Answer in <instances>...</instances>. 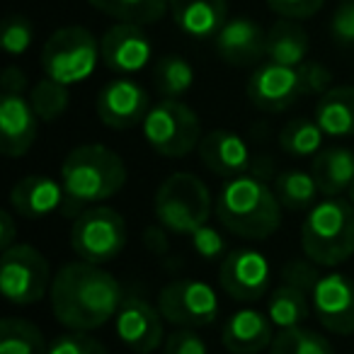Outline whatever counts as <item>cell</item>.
<instances>
[{
	"instance_id": "obj_43",
	"label": "cell",
	"mask_w": 354,
	"mask_h": 354,
	"mask_svg": "<svg viewBox=\"0 0 354 354\" xmlns=\"http://www.w3.org/2000/svg\"><path fill=\"white\" fill-rule=\"evenodd\" d=\"M17 243V223L10 212H0V250H8Z\"/></svg>"
},
{
	"instance_id": "obj_39",
	"label": "cell",
	"mask_w": 354,
	"mask_h": 354,
	"mask_svg": "<svg viewBox=\"0 0 354 354\" xmlns=\"http://www.w3.org/2000/svg\"><path fill=\"white\" fill-rule=\"evenodd\" d=\"M330 32L337 44L354 46V0H339L330 20Z\"/></svg>"
},
{
	"instance_id": "obj_38",
	"label": "cell",
	"mask_w": 354,
	"mask_h": 354,
	"mask_svg": "<svg viewBox=\"0 0 354 354\" xmlns=\"http://www.w3.org/2000/svg\"><path fill=\"white\" fill-rule=\"evenodd\" d=\"M162 354H209V347L192 328H177L165 337Z\"/></svg>"
},
{
	"instance_id": "obj_35",
	"label": "cell",
	"mask_w": 354,
	"mask_h": 354,
	"mask_svg": "<svg viewBox=\"0 0 354 354\" xmlns=\"http://www.w3.org/2000/svg\"><path fill=\"white\" fill-rule=\"evenodd\" d=\"M46 354H109V352L97 337H93L88 333H80V330H71V333L59 335L49 344V352Z\"/></svg>"
},
{
	"instance_id": "obj_1",
	"label": "cell",
	"mask_w": 354,
	"mask_h": 354,
	"mask_svg": "<svg viewBox=\"0 0 354 354\" xmlns=\"http://www.w3.org/2000/svg\"><path fill=\"white\" fill-rule=\"evenodd\" d=\"M51 313L64 328L90 333L117 315L124 301L122 286L95 262H68L51 279Z\"/></svg>"
},
{
	"instance_id": "obj_5",
	"label": "cell",
	"mask_w": 354,
	"mask_h": 354,
	"mask_svg": "<svg viewBox=\"0 0 354 354\" xmlns=\"http://www.w3.org/2000/svg\"><path fill=\"white\" fill-rule=\"evenodd\" d=\"M214 199L207 185L192 172H172L160 183L153 199L156 221L177 236H192L209 223Z\"/></svg>"
},
{
	"instance_id": "obj_31",
	"label": "cell",
	"mask_w": 354,
	"mask_h": 354,
	"mask_svg": "<svg viewBox=\"0 0 354 354\" xmlns=\"http://www.w3.org/2000/svg\"><path fill=\"white\" fill-rule=\"evenodd\" d=\"M323 129L318 127L315 119H291L281 127L279 131V146L284 153L294 158H308L315 156L323 146Z\"/></svg>"
},
{
	"instance_id": "obj_10",
	"label": "cell",
	"mask_w": 354,
	"mask_h": 354,
	"mask_svg": "<svg viewBox=\"0 0 354 354\" xmlns=\"http://www.w3.org/2000/svg\"><path fill=\"white\" fill-rule=\"evenodd\" d=\"M158 310L172 328H207L218 315V296L202 279H175L158 294Z\"/></svg>"
},
{
	"instance_id": "obj_21",
	"label": "cell",
	"mask_w": 354,
	"mask_h": 354,
	"mask_svg": "<svg viewBox=\"0 0 354 354\" xmlns=\"http://www.w3.org/2000/svg\"><path fill=\"white\" fill-rule=\"evenodd\" d=\"M167 12L183 35L192 39H214L228 20L226 0H167Z\"/></svg>"
},
{
	"instance_id": "obj_16",
	"label": "cell",
	"mask_w": 354,
	"mask_h": 354,
	"mask_svg": "<svg viewBox=\"0 0 354 354\" xmlns=\"http://www.w3.org/2000/svg\"><path fill=\"white\" fill-rule=\"evenodd\" d=\"M100 56L109 71L122 75H131L151 64L153 44L141 25L117 22L100 39Z\"/></svg>"
},
{
	"instance_id": "obj_37",
	"label": "cell",
	"mask_w": 354,
	"mask_h": 354,
	"mask_svg": "<svg viewBox=\"0 0 354 354\" xmlns=\"http://www.w3.org/2000/svg\"><path fill=\"white\" fill-rule=\"evenodd\" d=\"M320 272H318V265L308 257H296V260H289L281 270V281L286 284H294V286H301L310 294L313 286L318 284L320 279Z\"/></svg>"
},
{
	"instance_id": "obj_42",
	"label": "cell",
	"mask_w": 354,
	"mask_h": 354,
	"mask_svg": "<svg viewBox=\"0 0 354 354\" xmlns=\"http://www.w3.org/2000/svg\"><path fill=\"white\" fill-rule=\"evenodd\" d=\"M0 88H3V93H25L27 75L17 66H8L0 75Z\"/></svg>"
},
{
	"instance_id": "obj_13",
	"label": "cell",
	"mask_w": 354,
	"mask_h": 354,
	"mask_svg": "<svg viewBox=\"0 0 354 354\" xmlns=\"http://www.w3.org/2000/svg\"><path fill=\"white\" fill-rule=\"evenodd\" d=\"M162 313L158 306L148 304L141 296H124L117 315H114V330L117 337L136 354H151L165 342L162 330Z\"/></svg>"
},
{
	"instance_id": "obj_27",
	"label": "cell",
	"mask_w": 354,
	"mask_h": 354,
	"mask_svg": "<svg viewBox=\"0 0 354 354\" xmlns=\"http://www.w3.org/2000/svg\"><path fill=\"white\" fill-rule=\"evenodd\" d=\"M274 194L279 199L281 209L286 212H308L315 207L320 189L315 185V177L306 170H284L274 180Z\"/></svg>"
},
{
	"instance_id": "obj_36",
	"label": "cell",
	"mask_w": 354,
	"mask_h": 354,
	"mask_svg": "<svg viewBox=\"0 0 354 354\" xmlns=\"http://www.w3.org/2000/svg\"><path fill=\"white\" fill-rule=\"evenodd\" d=\"M189 241H192L194 252H197V255L202 257V260H207V262L223 260V257L228 255L223 236L214 226H209V223H204L202 228H197V231L189 236Z\"/></svg>"
},
{
	"instance_id": "obj_28",
	"label": "cell",
	"mask_w": 354,
	"mask_h": 354,
	"mask_svg": "<svg viewBox=\"0 0 354 354\" xmlns=\"http://www.w3.org/2000/svg\"><path fill=\"white\" fill-rule=\"evenodd\" d=\"M88 3L117 22H131L141 27L160 22L167 15V0H88Z\"/></svg>"
},
{
	"instance_id": "obj_34",
	"label": "cell",
	"mask_w": 354,
	"mask_h": 354,
	"mask_svg": "<svg viewBox=\"0 0 354 354\" xmlns=\"http://www.w3.org/2000/svg\"><path fill=\"white\" fill-rule=\"evenodd\" d=\"M32 39H35V32H32V25L25 15L6 17L3 30H0V44H3L6 54L22 56L32 46Z\"/></svg>"
},
{
	"instance_id": "obj_22",
	"label": "cell",
	"mask_w": 354,
	"mask_h": 354,
	"mask_svg": "<svg viewBox=\"0 0 354 354\" xmlns=\"http://www.w3.org/2000/svg\"><path fill=\"white\" fill-rule=\"evenodd\" d=\"M274 323L270 315L255 308H241L226 320L221 342L231 354H260L274 339Z\"/></svg>"
},
{
	"instance_id": "obj_14",
	"label": "cell",
	"mask_w": 354,
	"mask_h": 354,
	"mask_svg": "<svg viewBox=\"0 0 354 354\" xmlns=\"http://www.w3.org/2000/svg\"><path fill=\"white\" fill-rule=\"evenodd\" d=\"M151 97L138 83L129 78H114L97 93L95 109H97L100 122L107 129H133L143 124L148 109H151Z\"/></svg>"
},
{
	"instance_id": "obj_44",
	"label": "cell",
	"mask_w": 354,
	"mask_h": 354,
	"mask_svg": "<svg viewBox=\"0 0 354 354\" xmlns=\"http://www.w3.org/2000/svg\"><path fill=\"white\" fill-rule=\"evenodd\" d=\"M347 194H349V197H347V199H349V202H352V204H354V183H352V185H349Z\"/></svg>"
},
{
	"instance_id": "obj_15",
	"label": "cell",
	"mask_w": 354,
	"mask_h": 354,
	"mask_svg": "<svg viewBox=\"0 0 354 354\" xmlns=\"http://www.w3.org/2000/svg\"><path fill=\"white\" fill-rule=\"evenodd\" d=\"M310 306L325 330L335 335L354 333V281L339 272H330L318 279L310 291Z\"/></svg>"
},
{
	"instance_id": "obj_26",
	"label": "cell",
	"mask_w": 354,
	"mask_h": 354,
	"mask_svg": "<svg viewBox=\"0 0 354 354\" xmlns=\"http://www.w3.org/2000/svg\"><path fill=\"white\" fill-rule=\"evenodd\" d=\"M308 313H310L308 291L301 289V286L281 281V284L270 294V299H267V315H270L272 323H274L279 330L304 325V320L308 318Z\"/></svg>"
},
{
	"instance_id": "obj_30",
	"label": "cell",
	"mask_w": 354,
	"mask_h": 354,
	"mask_svg": "<svg viewBox=\"0 0 354 354\" xmlns=\"http://www.w3.org/2000/svg\"><path fill=\"white\" fill-rule=\"evenodd\" d=\"M44 333L25 318H3L0 323V354H46Z\"/></svg>"
},
{
	"instance_id": "obj_33",
	"label": "cell",
	"mask_w": 354,
	"mask_h": 354,
	"mask_svg": "<svg viewBox=\"0 0 354 354\" xmlns=\"http://www.w3.org/2000/svg\"><path fill=\"white\" fill-rule=\"evenodd\" d=\"M30 102L35 107L37 117L41 119L44 124L56 122L59 117H64V112L68 109L71 102V93H68V85L64 83H56L51 78H41L32 85L30 90Z\"/></svg>"
},
{
	"instance_id": "obj_29",
	"label": "cell",
	"mask_w": 354,
	"mask_h": 354,
	"mask_svg": "<svg viewBox=\"0 0 354 354\" xmlns=\"http://www.w3.org/2000/svg\"><path fill=\"white\" fill-rule=\"evenodd\" d=\"M153 85L165 100H180L185 93L192 90L194 68L183 56H160L153 66Z\"/></svg>"
},
{
	"instance_id": "obj_24",
	"label": "cell",
	"mask_w": 354,
	"mask_h": 354,
	"mask_svg": "<svg viewBox=\"0 0 354 354\" xmlns=\"http://www.w3.org/2000/svg\"><path fill=\"white\" fill-rule=\"evenodd\" d=\"M313 119L325 136L347 138L354 136V88L337 85L318 97Z\"/></svg>"
},
{
	"instance_id": "obj_8",
	"label": "cell",
	"mask_w": 354,
	"mask_h": 354,
	"mask_svg": "<svg viewBox=\"0 0 354 354\" xmlns=\"http://www.w3.org/2000/svg\"><path fill=\"white\" fill-rule=\"evenodd\" d=\"M124 245H127V223L117 209L95 204L75 214L71 226V248L80 260L107 265L117 260Z\"/></svg>"
},
{
	"instance_id": "obj_32",
	"label": "cell",
	"mask_w": 354,
	"mask_h": 354,
	"mask_svg": "<svg viewBox=\"0 0 354 354\" xmlns=\"http://www.w3.org/2000/svg\"><path fill=\"white\" fill-rule=\"evenodd\" d=\"M270 354H335V347L320 333L296 325V328H286L274 335Z\"/></svg>"
},
{
	"instance_id": "obj_20",
	"label": "cell",
	"mask_w": 354,
	"mask_h": 354,
	"mask_svg": "<svg viewBox=\"0 0 354 354\" xmlns=\"http://www.w3.org/2000/svg\"><path fill=\"white\" fill-rule=\"evenodd\" d=\"M66 204L64 185L56 183L54 177L46 175H27L17 180L10 189V207L17 216L30 218H46L59 212Z\"/></svg>"
},
{
	"instance_id": "obj_17",
	"label": "cell",
	"mask_w": 354,
	"mask_h": 354,
	"mask_svg": "<svg viewBox=\"0 0 354 354\" xmlns=\"http://www.w3.org/2000/svg\"><path fill=\"white\" fill-rule=\"evenodd\" d=\"M199 158L218 177H241L255 175V153L250 151L248 141L228 129H214L199 143Z\"/></svg>"
},
{
	"instance_id": "obj_7",
	"label": "cell",
	"mask_w": 354,
	"mask_h": 354,
	"mask_svg": "<svg viewBox=\"0 0 354 354\" xmlns=\"http://www.w3.org/2000/svg\"><path fill=\"white\" fill-rule=\"evenodd\" d=\"M100 56V44L93 32L85 27H61L46 39L41 49L44 75L56 83L75 85L95 73Z\"/></svg>"
},
{
	"instance_id": "obj_9",
	"label": "cell",
	"mask_w": 354,
	"mask_h": 354,
	"mask_svg": "<svg viewBox=\"0 0 354 354\" xmlns=\"http://www.w3.org/2000/svg\"><path fill=\"white\" fill-rule=\"evenodd\" d=\"M51 270L46 257L27 243H15L3 250L0 260V289L12 306H32L51 289Z\"/></svg>"
},
{
	"instance_id": "obj_3",
	"label": "cell",
	"mask_w": 354,
	"mask_h": 354,
	"mask_svg": "<svg viewBox=\"0 0 354 354\" xmlns=\"http://www.w3.org/2000/svg\"><path fill=\"white\" fill-rule=\"evenodd\" d=\"M66 214L95 207L122 192L127 185V165L122 156L102 143H83L66 156L61 165Z\"/></svg>"
},
{
	"instance_id": "obj_23",
	"label": "cell",
	"mask_w": 354,
	"mask_h": 354,
	"mask_svg": "<svg viewBox=\"0 0 354 354\" xmlns=\"http://www.w3.org/2000/svg\"><path fill=\"white\" fill-rule=\"evenodd\" d=\"M310 175L323 197H337L354 183V151L344 146L323 148L310 162Z\"/></svg>"
},
{
	"instance_id": "obj_40",
	"label": "cell",
	"mask_w": 354,
	"mask_h": 354,
	"mask_svg": "<svg viewBox=\"0 0 354 354\" xmlns=\"http://www.w3.org/2000/svg\"><path fill=\"white\" fill-rule=\"evenodd\" d=\"M267 8L284 20H308L323 8L325 0H265Z\"/></svg>"
},
{
	"instance_id": "obj_11",
	"label": "cell",
	"mask_w": 354,
	"mask_h": 354,
	"mask_svg": "<svg viewBox=\"0 0 354 354\" xmlns=\"http://www.w3.org/2000/svg\"><path fill=\"white\" fill-rule=\"evenodd\" d=\"M218 284L241 304H255L265 299L272 284V267L270 260L260 250L252 248H236L221 260L218 267Z\"/></svg>"
},
{
	"instance_id": "obj_25",
	"label": "cell",
	"mask_w": 354,
	"mask_h": 354,
	"mask_svg": "<svg viewBox=\"0 0 354 354\" xmlns=\"http://www.w3.org/2000/svg\"><path fill=\"white\" fill-rule=\"evenodd\" d=\"M310 41L296 20H277L267 30V61L281 66H301L308 61Z\"/></svg>"
},
{
	"instance_id": "obj_41",
	"label": "cell",
	"mask_w": 354,
	"mask_h": 354,
	"mask_svg": "<svg viewBox=\"0 0 354 354\" xmlns=\"http://www.w3.org/2000/svg\"><path fill=\"white\" fill-rule=\"evenodd\" d=\"M299 68H301V78H304L306 95H318L320 97V95L328 93L330 83H333V73L320 61H306Z\"/></svg>"
},
{
	"instance_id": "obj_2",
	"label": "cell",
	"mask_w": 354,
	"mask_h": 354,
	"mask_svg": "<svg viewBox=\"0 0 354 354\" xmlns=\"http://www.w3.org/2000/svg\"><path fill=\"white\" fill-rule=\"evenodd\" d=\"M216 218L228 233L265 241L281 226V204L260 175L228 177L216 194Z\"/></svg>"
},
{
	"instance_id": "obj_19",
	"label": "cell",
	"mask_w": 354,
	"mask_h": 354,
	"mask_svg": "<svg viewBox=\"0 0 354 354\" xmlns=\"http://www.w3.org/2000/svg\"><path fill=\"white\" fill-rule=\"evenodd\" d=\"M214 46L228 66H257L267 59V32L248 17H228L221 32L214 37Z\"/></svg>"
},
{
	"instance_id": "obj_18",
	"label": "cell",
	"mask_w": 354,
	"mask_h": 354,
	"mask_svg": "<svg viewBox=\"0 0 354 354\" xmlns=\"http://www.w3.org/2000/svg\"><path fill=\"white\" fill-rule=\"evenodd\" d=\"M39 122L25 93H3L0 97V151L8 158H22L35 146Z\"/></svg>"
},
{
	"instance_id": "obj_4",
	"label": "cell",
	"mask_w": 354,
	"mask_h": 354,
	"mask_svg": "<svg viewBox=\"0 0 354 354\" xmlns=\"http://www.w3.org/2000/svg\"><path fill=\"white\" fill-rule=\"evenodd\" d=\"M301 248L318 267H337L354 255V204L325 197L308 209L301 226Z\"/></svg>"
},
{
	"instance_id": "obj_6",
	"label": "cell",
	"mask_w": 354,
	"mask_h": 354,
	"mask_svg": "<svg viewBox=\"0 0 354 354\" xmlns=\"http://www.w3.org/2000/svg\"><path fill=\"white\" fill-rule=\"evenodd\" d=\"M141 129L148 146L165 158H185L202 143L199 114L180 100H160L153 104Z\"/></svg>"
},
{
	"instance_id": "obj_12",
	"label": "cell",
	"mask_w": 354,
	"mask_h": 354,
	"mask_svg": "<svg viewBox=\"0 0 354 354\" xmlns=\"http://www.w3.org/2000/svg\"><path fill=\"white\" fill-rule=\"evenodd\" d=\"M245 93L252 107H257L260 112H284L296 100L306 95L301 68L299 66H281L267 61V64L257 66L252 71V75L248 78Z\"/></svg>"
}]
</instances>
